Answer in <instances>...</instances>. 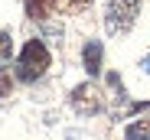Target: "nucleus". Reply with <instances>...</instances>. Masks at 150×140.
Masks as SVG:
<instances>
[{"label": "nucleus", "instance_id": "nucleus-5", "mask_svg": "<svg viewBox=\"0 0 150 140\" xmlns=\"http://www.w3.org/2000/svg\"><path fill=\"white\" fill-rule=\"evenodd\" d=\"M56 4H59V0H23V7H26V16H30V20H36V23H46V20H49V13L56 10Z\"/></svg>", "mask_w": 150, "mask_h": 140}, {"label": "nucleus", "instance_id": "nucleus-10", "mask_svg": "<svg viewBox=\"0 0 150 140\" xmlns=\"http://www.w3.org/2000/svg\"><path fill=\"white\" fill-rule=\"evenodd\" d=\"M140 68H144V72H150V56H144V59H140Z\"/></svg>", "mask_w": 150, "mask_h": 140}, {"label": "nucleus", "instance_id": "nucleus-9", "mask_svg": "<svg viewBox=\"0 0 150 140\" xmlns=\"http://www.w3.org/2000/svg\"><path fill=\"white\" fill-rule=\"evenodd\" d=\"M4 95H10V82H7V78H0V98H4Z\"/></svg>", "mask_w": 150, "mask_h": 140}, {"label": "nucleus", "instance_id": "nucleus-8", "mask_svg": "<svg viewBox=\"0 0 150 140\" xmlns=\"http://www.w3.org/2000/svg\"><path fill=\"white\" fill-rule=\"evenodd\" d=\"M65 7L69 10H85V7H91V0H65Z\"/></svg>", "mask_w": 150, "mask_h": 140}, {"label": "nucleus", "instance_id": "nucleus-1", "mask_svg": "<svg viewBox=\"0 0 150 140\" xmlns=\"http://www.w3.org/2000/svg\"><path fill=\"white\" fill-rule=\"evenodd\" d=\"M46 68H49V49H46V42L42 39H30L26 46L20 49V59L13 65V75L16 82H36L46 75Z\"/></svg>", "mask_w": 150, "mask_h": 140}, {"label": "nucleus", "instance_id": "nucleus-7", "mask_svg": "<svg viewBox=\"0 0 150 140\" xmlns=\"http://www.w3.org/2000/svg\"><path fill=\"white\" fill-rule=\"evenodd\" d=\"M10 56H13V39L7 30H0V68L10 65Z\"/></svg>", "mask_w": 150, "mask_h": 140}, {"label": "nucleus", "instance_id": "nucleus-3", "mask_svg": "<svg viewBox=\"0 0 150 140\" xmlns=\"http://www.w3.org/2000/svg\"><path fill=\"white\" fill-rule=\"evenodd\" d=\"M69 104H72L75 114H82V117H95V114L105 111V95H101V91H98L91 82H82V85L72 88Z\"/></svg>", "mask_w": 150, "mask_h": 140}, {"label": "nucleus", "instance_id": "nucleus-2", "mask_svg": "<svg viewBox=\"0 0 150 140\" xmlns=\"http://www.w3.org/2000/svg\"><path fill=\"white\" fill-rule=\"evenodd\" d=\"M140 16V0H108L105 7V30L108 36H127Z\"/></svg>", "mask_w": 150, "mask_h": 140}, {"label": "nucleus", "instance_id": "nucleus-4", "mask_svg": "<svg viewBox=\"0 0 150 140\" xmlns=\"http://www.w3.org/2000/svg\"><path fill=\"white\" fill-rule=\"evenodd\" d=\"M82 62H85V72L95 78V75H101V65H105V46L98 42V39H88L82 46Z\"/></svg>", "mask_w": 150, "mask_h": 140}, {"label": "nucleus", "instance_id": "nucleus-6", "mask_svg": "<svg viewBox=\"0 0 150 140\" xmlns=\"http://www.w3.org/2000/svg\"><path fill=\"white\" fill-rule=\"evenodd\" d=\"M124 140H150V117H140V121L127 124V130H124Z\"/></svg>", "mask_w": 150, "mask_h": 140}]
</instances>
